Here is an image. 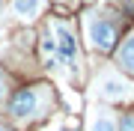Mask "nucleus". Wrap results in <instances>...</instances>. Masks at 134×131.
Instances as JSON below:
<instances>
[{
	"label": "nucleus",
	"instance_id": "1",
	"mask_svg": "<svg viewBox=\"0 0 134 131\" xmlns=\"http://www.w3.org/2000/svg\"><path fill=\"white\" fill-rule=\"evenodd\" d=\"M116 36H119V30H116V24L104 12H90L86 15V39H90V45L96 51H113Z\"/></svg>",
	"mask_w": 134,
	"mask_h": 131
},
{
	"label": "nucleus",
	"instance_id": "2",
	"mask_svg": "<svg viewBox=\"0 0 134 131\" xmlns=\"http://www.w3.org/2000/svg\"><path fill=\"white\" fill-rule=\"evenodd\" d=\"M54 42H57V60H60L72 75H77V72H81V51H77L75 33L63 24V21L54 24Z\"/></svg>",
	"mask_w": 134,
	"mask_h": 131
},
{
	"label": "nucleus",
	"instance_id": "3",
	"mask_svg": "<svg viewBox=\"0 0 134 131\" xmlns=\"http://www.w3.org/2000/svg\"><path fill=\"white\" fill-rule=\"evenodd\" d=\"M9 113L15 119H33L39 116V92L36 89H18L9 101Z\"/></svg>",
	"mask_w": 134,
	"mask_h": 131
},
{
	"label": "nucleus",
	"instance_id": "4",
	"mask_svg": "<svg viewBox=\"0 0 134 131\" xmlns=\"http://www.w3.org/2000/svg\"><path fill=\"white\" fill-rule=\"evenodd\" d=\"M96 89H98V95L110 98V101H119V98H128V95H131V87L122 83L116 75H101L98 83H96Z\"/></svg>",
	"mask_w": 134,
	"mask_h": 131
},
{
	"label": "nucleus",
	"instance_id": "5",
	"mask_svg": "<svg viewBox=\"0 0 134 131\" xmlns=\"http://www.w3.org/2000/svg\"><path fill=\"white\" fill-rule=\"evenodd\" d=\"M86 131H116V119H113V113H110L107 107H92Z\"/></svg>",
	"mask_w": 134,
	"mask_h": 131
},
{
	"label": "nucleus",
	"instance_id": "6",
	"mask_svg": "<svg viewBox=\"0 0 134 131\" xmlns=\"http://www.w3.org/2000/svg\"><path fill=\"white\" fill-rule=\"evenodd\" d=\"M116 63H119L122 72L134 75V36H131V39H125V42H122V48L116 51Z\"/></svg>",
	"mask_w": 134,
	"mask_h": 131
},
{
	"label": "nucleus",
	"instance_id": "7",
	"mask_svg": "<svg viewBox=\"0 0 134 131\" xmlns=\"http://www.w3.org/2000/svg\"><path fill=\"white\" fill-rule=\"evenodd\" d=\"M12 9H15L18 18L30 21V18H36L42 12V0H12Z\"/></svg>",
	"mask_w": 134,
	"mask_h": 131
},
{
	"label": "nucleus",
	"instance_id": "8",
	"mask_svg": "<svg viewBox=\"0 0 134 131\" xmlns=\"http://www.w3.org/2000/svg\"><path fill=\"white\" fill-rule=\"evenodd\" d=\"M42 57H45V66L57 63V42H54L51 30H45V36H42Z\"/></svg>",
	"mask_w": 134,
	"mask_h": 131
},
{
	"label": "nucleus",
	"instance_id": "9",
	"mask_svg": "<svg viewBox=\"0 0 134 131\" xmlns=\"http://www.w3.org/2000/svg\"><path fill=\"white\" fill-rule=\"evenodd\" d=\"M119 131H134V113L122 116V125H119Z\"/></svg>",
	"mask_w": 134,
	"mask_h": 131
},
{
	"label": "nucleus",
	"instance_id": "10",
	"mask_svg": "<svg viewBox=\"0 0 134 131\" xmlns=\"http://www.w3.org/2000/svg\"><path fill=\"white\" fill-rule=\"evenodd\" d=\"M0 131H12V128H9V125H3V122H0Z\"/></svg>",
	"mask_w": 134,
	"mask_h": 131
},
{
	"label": "nucleus",
	"instance_id": "11",
	"mask_svg": "<svg viewBox=\"0 0 134 131\" xmlns=\"http://www.w3.org/2000/svg\"><path fill=\"white\" fill-rule=\"evenodd\" d=\"M0 81H3V72H0Z\"/></svg>",
	"mask_w": 134,
	"mask_h": 131
},
{
	"label": "nucleus",
	"instance_id": "12",
	"mask_svg": "<svg viewBox=\"0 0 134 131\" xmlns=\"http://www.w3.org/2000/svg\"><path fill=\"white\" fill-rule=\"evenodd\" d=\"M0 101H3V95H0Z\"/></svg>",
	"mask_w": 134,
	"mask_h": 131
}]
</instances>
